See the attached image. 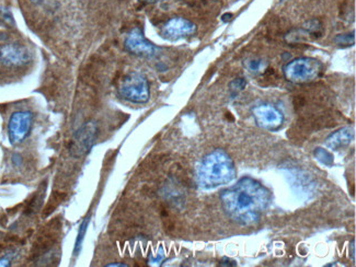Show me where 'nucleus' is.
Instances as JSON below:
<instances>
[{
	"instance_id": "obj_7",
	"label": "nucleus",
	"mask_w": 356,
	"mask_h": 267,
	"mask_svg": "<svg viewBox=\"0 0 356 267\" xmlns=\"http://www.w3.org/2000/svg\"><path fill=\"white\" fill-rule=\"evenodd\" d=\"M98 127L94 123L89 122L86 125L77 130L74 139L71 140L69 147L70 153L73 156L80 158L87 155L93 146V142L97 138Z\"/></svg>"
},
{
	"instance_id": "obj_5",
	"label": "nucleus",
	"mask_w": 356,
	"mask_h": 267,
	"mask_svg": "<svg viewBox=\"0 0 356 267\" xmlns=\"http://www.w3.org/2000/svg\"><path fill=\"white\" fill-rule=\"evenodd\" d=\"M32 61V54L26 45L8 43L0 46V63L8 68L25 67Z\"/></svg>"
},
{
	"instance_id": "obj_12",
	"label": "nucleus",
	"mask_w": 356,
	"mask_h": 267,
	"mask_svg": "<svg viewBox=\"0 0 356 267\" xmlns=\"http://www.w3.org/2000/svg\"><path fill=\"white\" fill-rule=\"evenodd\" d=\"M304 30L307 32L308 37H311L313 39L320 38L322 35V23L318 19L310 20L306 23Z\"/></svg>"
},
{
	"instance_id": "obj_14",
	"label": "nucleus",
	"mask_w": 356,
	"mask_h": 267,
	"mask_svg": "<svg viewBox=\"0 0 356 267\" xmlns=\"http://www.w3.org/2000/svg\"><path fill=\"white\" fill-rule=\"evenodd\" d=\"M334 42L336 45L343 46V47L354 45V43H355L354 32L347 33V34H339L337 37L334 38Z\"/></svg>"
},
{
	"instance_id": "obj_13",
	"label": "nucleus",
	"mask_w": 356,
	"mask_h": 267,
	"mask_svg": "<svg viewBox=\"0 0 356 267\" xmlns=\"http://www.w3.org/2000/svg\"><path fill=\"white\" fill-rule=\"evenodd\" d=\"M88 222H89V219L86 218L84 222L81 223L80 225V229L78 231V235H77V239H76V243H75V255L76 254H78L79 251L81 250V246H82V242H84V239H85V234H86V231H87V227H88Z\"/></svg>"
},
{
	"instance_id": "obj_9",
	"label": "nucleus",
	"mask_w": 356,
	"mask_h": 267,
	"mask_svg": "<svg viewBox=\"0 0 356 267\" xmlns=\"http://www.w3.org/2000/svg\"><path fill=\"white\" fill-rule=\"evenodd\" d=\"M253 116L260 127L266 129H276L280 127L284 116L282 112L271 104H261L253 109Z\"/></svg>"
},
{
	"instance_id": "obj_2",
	"label": "nucleus",
	"mask_w": 356,
	"mask_h": 267,
	"mask_svg": "<svg viewBox=\"0 0 356 267\" xmlns=\"http://www.w3.org/2000/svg\"><path fill=\"white\" fill-rule=\"evenodd\" d=\"M236 176L234 161L222 149H216L202 161L198 181L204 188H214L233 181Z\"/></svg>"
},
{
	"instance_id": "obj_19",
	"label": "nucleus",
	"mask_w": 356,
	"mask_h": 267,
	"mask_svg": "<svg viewBox=\"0 0 356 267\" xmlns=\"http://www.w3.org/2000/svg\"><path fill=\"white\" fill-rule=\"evenodd\" d=\"M139 2L142 4H155L159 2V0H139Z\"/></svg>"
},
{
	"instance_id": "obj_18",
	"label": "nucleus",
	"mask_w": 356,
	"mask_h": 267,
	"mask_svg": "<svg viewBox=\"0 0 356 267\" xmlns=\"http://www.w3.org/2000/svg\"><path fill=\"white\" fill-rule=\"evenodd\" d=\"M231 19H233V15L231 14H226V15L223 16V21H225V22L230 21Z\"/></svg>"
},
{
	"instance_id": "obj_15",
	"label": "nucleus",
	"mask_w": 356,
	"mask_h": 267,
	"mask_svg": "<svg viewBox=\"0 0 356 267\" xmlns=\"http://www.w3.org/2000/svg\"><path fill=\"white\" fill-rule=\"evenodd\" d=\"M246 85L247 84H246V81L243 80V78L236 79L230 84V91L233 93H238L239 91L243 90V88L246 87Z\"/></svg>"
},
{
	"instance_id": "obj_11",
	"label": "nucleus",
	"mask_w": 356,
	"mask_h": 267,
	"mask_svg": "<svg viewBox=\"0 0 356 267\" xmlns=\"http://www.w3.org/2000/svg\"><path fill=\"white\" fill-rule=\"evenodd\" d=\"M353 138V129L349 127L342 128L340 130H337L336 133L332 134L330 137L327 139V145L332 148V149H336V148H340L347 145L349 141Z\"/></svg>"
},
{
	"instance_id": "obj_17",
	"label": "nucleus",
	"mask_w": 356,
	"mask_h": 267,
	"mask_svg": "<svg viewBox=\"0 0 356 267\" xmlns=\"http://www.w3.org/2000/svg\"><path fill=\"white\" fill-rule=\"evenodd\" d=\"M10 265V259L7 257L0 258V267H6Z\"/></svg>"
},
{
	"instance_id": "obj_3",
	"label": "nucleus",
	"mask_w": 356,
	"mask_h": 267,
	"mask_svg": "<svg viewBox=\"0 0 356 267\" xmlns=\"http://www.w3.org/2000/svg\"><path fill=\"white\" fill-rule=\"evenodd\" d=\"M324 70L323 65L310 57L296 58L284 67V75L293 84L305 85L318 79Z\"/></svg>"
},
{
	"instance_id": "obj_20",
	"label": "nucleus",
	"mask_w": 356,
	"mask_h": 267,
	"mask_svg": "<svg viewBox=\"0 0 356 267\" xmlns=\"http://www.w3.org/2000/svg\"><path fill=\"white\" fill-rule=\"evenodd\" d=\"M106 266H127L126 264H122V263H120V264H109V265H106Z\"/></svg>"
},
{
	"instance_id": "obj_4",
	"label": "nucleus",
	"mask_w": 356,
	"mask_h": 267,
	"mask_svg": "<svg viewBox=\"0 0 356 267\" xmlns=\"http://www.w3.org/2000/svg\"><path fill=\"white\" fill-rule=\"evenodd\" d=\"M118 94L132 103H146L150 97L149 82L142 74L132 71L121 80Z\"/></svg>"
},
{
	"instance_id": "obj_6",
	"label": "nucleus",
	"mask_w": 356,
	"mask_h": 267,
	"mask_svg": "<svg viewBox=\"0 0 356 267\" xmlns=\"http://www.w3.org/2000/svg\"><path fill=\"white\" fill-rule=\"evenodd\" d=\"M33 123V115L29 111H18L11 115L8 123V136L13 145H19L26 140Z\"/></svg>"
},
{
	"instance_id": "obj_10",
	"label": "nucleus",
	"mask_w": 356,
	"mask_h": 267,
	"mask_svg": "<svg viewBox=\"0 0 356 267\" xmlns=\"http://www.w3.org/2000/svg\"><path fill=\"white\" fill-rule=\"evenodd\" d=\"M125 50L134 55L152 56L156 54L157 47L151 44L138 28L134 29L125 40Z\"/></svg>"
},
{
	"instance_id": "obj_8",
	"label": "nucleus",
	"mask_w": 356,
	"mask_h": 267,
	"mask_svg": "<svg viewBox=\"0 0 356 267\" xmlns=\"http://www.w3.org/2000/svg\"><path fill=\"white\" fill-rule=\"evenodd\" d=\"M197 32V26L186 18L175 17L164 23L161 34L164 39L176 41L183 38H188Z\"/></svg>"
},
{
	"instance_id": "obj_1",
	"label": "nucleus",
	"mask_w": 356,
	"mask_h": 267,
	"mask_svg": "<svg viewBox=\"0 0 356 267\" xmlns=\"http://www.w3.org/2000/svg\"><path fill=\"white\" fill-rule=\"evenodd\" d=\"M221 199L225 211L234 221L242 225H253L260 221L268 208L271 193L260 182L243 177L236 185L223 191Z\"/></svg>"
},
{
	"instance_id": "obj_16",
	"label": "nucleus",
	"mask_w": 356,
	"mask_h": 267,
	"mask_svg": "<svg viewBox=\"0 0 356 267\" xmlns=\"http://www.w3.org/2000/svg\"><path fill=\"white\" fill-rule=\"evenodd\" d=\"M248 67L251 71H259L260 68L262 67V63H261V61H251L249 63Z\"/></svg>"
}]
</instances>
